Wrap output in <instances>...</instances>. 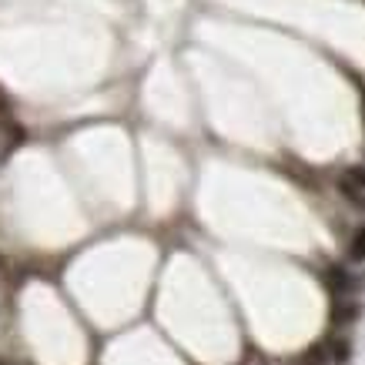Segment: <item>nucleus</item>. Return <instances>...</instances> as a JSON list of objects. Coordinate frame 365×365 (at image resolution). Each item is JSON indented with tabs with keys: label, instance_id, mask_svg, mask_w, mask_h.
Wrapping results in <instances>:
<instances>
[{
	"label": "nucleus",
	"instance_id": "f257e3e1",
	"mask_svg": "<svg viewBox=\"0 0 365 365\" xmlns=\"http://www.w3.org/2000/svg\"><path fill=\"white\" fill-rule=\"evenodd\" d=\"M325 285H329V292H332V295H339V299H342V295H349V292H352V275H349V272H345L342 265H329V272H325Z\"/></svg>",
	"mask_w": 365,
	"mask_h": 365
},
{
	"label": "nucleus",
	"instance_id": "f03ea898",
	"mask_svg": "<svg viewBox=\"0 0 365 365\" xmlns=\"http://www.w3.org/2000/svg\"><path fill=\"white\" fill-rule=\"evenodd\" d=\"M355 319H359V302L339 299L332 305V325H352Z\"/></svg>",
	"mask_w": 365,
	"mask_h": 365
},
{
	"label": "nucleus",
	"instance_id": "7ed1b4c3",
	"mask_svg": "<svg viewBox=\"0 0 365 365\" xmlns=\"http://www.w3.org/2000/svg\"><path fill=\"white\" fill-rule=\"evenodd\" d=\"M329 355H332L335 365H345L349 359H352V342H349V339H332V345H329Z\"/></svg>",
	"mask_w": 365,
	"mask_h": 365
},
{
	"label": "nucleus",
	"instance_id": "20e7f679",
	"mask_svg": "<svg viewBox=\"0 0 365 365\" xmlns=\"http://www.w3.org/2000/svg\"><path fill=\"white\" fill-rule=\"evenodd\" d=\"M349 258H352V262H365V225L355 228L352 242H349Z\"/></svg>",
	"mask_w": 365,
	"mask_h": 365
},
{
	"label": "nucleus",
	"instance_id": "39448f33",
	"mask_svg": "<svg viewBox=\"0 0 365 365\" xmlns=\"http://www.w3.org/2000/svg\"><path fill=\"white\" fill-rule=\"evenodd\" d=\"M342 178H349L355 188H362V191H365V168H362V165H359V168H349V171H345Z\"/></svg>",
	"mask_w": 365,
	"mask_h": 365
},
{
	"label": "nucleus",
	"instance_id": "423d86ee",
	"mask_svg": "<svg viewBox=\"0 0 365 365\" xmlns=\"http://www.w3.org/2000/svg\"><path fill=\"white\" fill-rule=\"evenodd\" d=\"M0 365H7V362H0Z\"/></svg>",
	"mask_w": 365,
	"mask_h": 365
}]
</instances>
